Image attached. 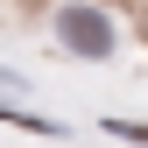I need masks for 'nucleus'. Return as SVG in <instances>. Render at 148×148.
I'll list each match as a JSON object with an SVG mask.
<instances>
[{"instance_id":"f257e3e1","label":"nucleus","mask_w":148,"mask_h":148,"mask_svg":"<svg viewBox=\"0 0 148 148\" xmlns=\"http://www.w3.org/2000/svg\"><path fill=\"white\" fill-rule=\"evenodd\" d=\"M57 42L71 57H113V21H106L99 7H57Z\"/></svg>"},{"instance_id":"f03ea898","label":"nucleus","mask_w":148,"mask_h":148,"mask_svg":"<svg viewBox=\"0 0 148 148\" xmlns=\"http://www.w3.org/2000/svg\"><path fill=\"white\" fill-rule=\"evenodd\" d=\"M0 99H28V78H21V71H0Z\"/></svg>"}]
</instances>
